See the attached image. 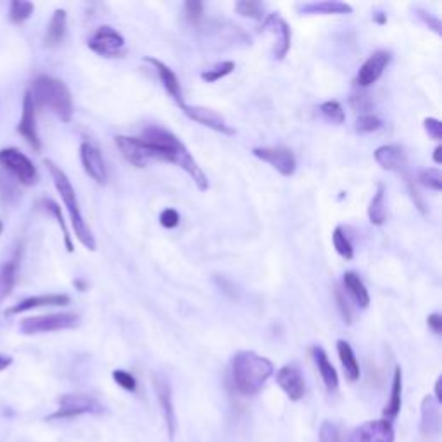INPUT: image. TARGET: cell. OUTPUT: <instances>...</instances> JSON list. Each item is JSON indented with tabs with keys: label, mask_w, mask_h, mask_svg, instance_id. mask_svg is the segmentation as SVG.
Instances as JSON below:
<instances>
[{
	"label": "cell",
	"mask_w": 442,
	"mask_h": 442,
	"mask_svg": "<svg viewBox=\"0 0 442 442\" xmlns=\"http://www.w3.org/2000/svg\"><path fill=\"white\" fill-rule=\"evenodd\" d=\"M263 31H269V34H273V36L277 38L275 51H273L275 59H284L290 51V42H292V31H290L287 21H285L280 14L273 12V14H268L264 18Z\"/></svg>",
	"instance_id": "12"
},
{
	"label": "cell",
	"mask_w": 442,
	"mask_h": 442,
	"mask_svg": "<svg viewBox=\"0 0 442 442\" xmlns=\"http://www.w3.org/2000/svg\"><path fill=\"white\" fill-rule=\"evenodd\" d=\"M375 21H376V23H380V24H384V23L387 21L386 14H379V16H375Z\"/></svg>",
	"instance_id": "51"
},
{
	"label": "cell",
	"mask_w": 442,
	"mask_h": 442,
	"mask_svg": "<svg viewBox=\"0 0 442 442\" xmlns=\"http://www.w3.org/2000/svg\"><path fill=\"white\" fill-rule=\"evenodd\" d=\"M45 206H47V210L52 212V215L56 216V220L59 221V227H61V230H63V237H64V244H66V249H68V252H73L75 251V249H73V242H71V237H69V232H68V227H66V221H64V218H63V211H61V207L57 206V204L54 202V200H51V199H47L45 200Z\"/></svg>",
	"instance_id": "37"
},
{
	"label": "cell",
	"mask_w": 442,
	"mask_h": 442,
	"mask_svg": "<svg viewBox=\"0 0 442 442\" xmlns=\"http://www.w3.org/2000/svg\"><path fill=\"white\" fill-rule=\"evenodd\" d=\"M320 442H342L341 432L332 421H323L320 427Z\"/></svg>",
	"instance_id": "42"
},
{
	"label": "cell",
	"mask_w": 442,
	"mask_h": 442,
	"mask_svg": "<svg viewBox=\"0 0 442 442\" xmlns=\"http://www.w3.org/2000/svg\"><path fill=\"white\" fill-rule=\"evenodd\" d=\"M125 38L110 26H99L88 38V48L102 57H121Z\"/></svg>",
	"instance_id": "9"
},
{
	"label": "cell",
	"mask_w": 442,
	"mask_h": 442,
	"mask_svg": "<svg viewBox=\"0 0 442 442\" xmlns=\"http://www.w3.org/2000/svg\"><path fill=\"white\" fill-rule=\"evenodd\" d=\"M34 9H35V6L31 2H24V0H14V2L11 4L9 19L16 24L24 23L31 14H34Z\"/></svg>",
	"instance_id": "33"
},
{
	"label": "cell",
	"mask_w": 442,
	"mask_h": 442,
	"mask_svg": "<svg viewBox=\"0 0 442 442\" xmlns=\"http://www.w3.org/2000/svg\"><path fill=\"white\" fill-rule=\"evenodd\" d=\"M18 132L26 138V142L34 147L35 150L42 149V142L38 138V132H36V118H35V104L31 99L30 92H26L23 99V114L21 121H19Z\"/></svg>",
	"instance_id": "18"
},
{
	"label": "cell",
	"mask_w": 442,
	"mask_h": 442,
	"mask_svg": "<svg viewBox=\"0 0 442 442\" xmlns=\"http://www.w3.org/2000/svg\"><path fill=\"white\" fill-rule=\"evenodd\" d=\"M354 128L358 133H371L376 132L379 128H382V121L380 118H376L375 114H361L354 123Z\"/></svg>",
	"instance_id": "38"
},
{
	"label": "cell",
	"mask_w": 442,
	"mask_h": 442,
	"mask_svg": "<svg viewBox=\"0 0 442 442\" xmlns=\"http://www.w3.org/2000/svg\"><path fill=\"white\" fill-rule=\"evenodd\" d=\"M180 109L187 114L190 120L200 123V125L207 126V128L215 130V132L223 133V135H235V130L230 125H227V121L220 116L218 113H215L212 109L200 108V106H187L182 104Z\"/></svg>",
	"instance_id": "17"
},
{
	"label": "cell",
	"mask_w": 442,
	"mask_h": 442,
	"mask_svg": "<svg viewBox=\"0 0 442 442\" xmlns=\"http://www.w3.org/2000/svg\"><path fill=\"white\" fill-rule=\"evenodd\" d=\"M235 11L244 18L256 19V21H263L264 18V6L261 2H255V0H240L235 2Z\"/></svg>",
	"instance_id": "32"
},
{
	"label": "cell",
	"mask_w": 442,
	"mask_h": 442,
	"mask_svg": "<svg viewBox=\"0 0 442 442\" xmlns=\"http://www.w3.org/2000/svg\"><path fill=\"white\" fill-rule=\"evenodd\" d=\"M332 240H334V247L339 256H342L344 259H347V261L353 259V256H354L353 244H351V240L347 239L346 232L342 230V227L335 228L334 235H332Z\"/></svg>",
	"instance_id": "31"
},
{
	"label": "cell",
	"mask_w": 442,
	"mask_h": 442,
	"mask_svg": "<svg viewBox=\"0 0 442 442\" xmlns=\"http://www.w3.org/2000/svg\"><path fill=\"white\" fill-rule=\"evenodd\" d=\"M45 166H47L48 171H51V177L52 180H54V185L57 188V192H59V195L64 200V206H66V210L69 212V218H71V225H73V230H75L76 233V239L80 240V242L83 244L88 251H96L97 249L96 237H93V233L92 230H90L87 221H85L83 215H81L80 204H78V199H76V192H75V188H73L71 182H69V178L66 177V173H64L59 166L54 165V163L48 161V159H45Z\"/></svg>",
	"instance_id": "4"
},
{
	"label": "cell",
	"mask_w": 442,
	"mask_h": 442,
	"mask_svg": "<svg viewBox=\"0 0 442 442\" xmlns=\"http://www.w3.org/2000/svg\"><path fill=\"white\" fill-rule=\"evenodd\" d=\"M391 59H392V56L389 51H376L368 57L365 63H363V66L359 68L358 78H356L359 87L368 88V87H371L375 81H379V78L382 76L384 71H386V68L389 66V63H391Z\"/></svg>",
	"instance_id": "15"
},
{
	"label": "cell",
	"mask_w": 442,
	"mask_h": 442,
	"mask_svg": "<svg viewBox=\"0 0 442 442\" xmlns=\"http://www.w3.org/2000/svg\"><path fill=\"white\" fill-rule=\"evenodd\" d=\"M16 272H18V263L16 261H9V263L2 264V268H0V301L9 296L12 287H14Z\"/></svg>",
	"instance_id": "30"
},
{
	"label": "cell",
	"mask_w": 442,
	"mask_h": 442,
	"mask_svg": "<svg viewBox=\"0 0 442 442\" xmlns=\"http://www.w3.org/2000/svg\"><path fill=\"white\" fill-rule=\"evenodd\" d=\"M337 353H339V358H341L344 374H346L347 380H351V382H356V380H359L361 370H359V363H358V359H356L354 351H353V347H351V344L346 342V341H339L337 342Z\"/></svg>",
	"instance_id": "28"
},
{
	"label": "cell",
	"mask_w": 442,
	"mask_h": 442,
	"mask_svg": "<svg viewBox=\"0 0 442 442\" xmlns=\"http://www.w3.org/2000/svg\"><path fill=\"white\" fill-rule=\"evenodd\" d=\"M311 354H313L314 365H317L318 371H320V376H322L323 384H325L327 391H329L332 394V392H335L339 389L337 371H335V368L330 363L329 356H327L323 347H318V346L313 347V349H311Z\"/></svg>",
	"instance_id": "23"
},
{
	"label": "cell",
	"mask_w": 442,
	"mask_h": 442,
	"mask_svg": "<svg viewBox=\"0 0 442 442\" xmlns=\"http://www.w3.org/2000/svg\"><path fill=\"white\" fill-rule=\"evenodd\" d=\"M418 182L423 187L431 188V190L441 192L442 188V175L437 168H427V170H421L418 173Z\"/></svg>",
	"instance_id": "36"
},
{
	"label": "cell",
	"mask_w": 442,
	"mask_h": 442,
	"mask_svg": "<svg viewBox=\"0 0 442 442\" xmlns=\"http://www.w3.org/2000/svg\"><path fill=\"white\" fill-rule=\"evenodd\" d=\"M427 323H428V327H431V329H432L433 334H437V335L442 334V317H441L439 313L428 314Z\"/></svg>",
	"instance_id": "47"
},
{
	"label": "cell",
	"mask_w": 442,
	"mask_h": 442,
	"mask_svg": "<svg viewBox=\"0 0 442 442\" xmlns=\"http://www.w3.org/2000/svg\"><path fill=\"white\" fill-rule=\"evenodd\" d=\"M142 138H144L145 142H149V144L166 150V153L171 155V163L182 168L188 177L194 180V183L199 187V190H207V188H210L207 177L204 175V171L200 170V166L194 159V155L188 153L185 144L180 140L177 135L171 133L170 130L161 128V126H149V128L144 130Z\"/></svg>",
	"instance_id": "2"
},
{
	"label": "cell",
	"mask_w": 442,
	"mask_h": 442,
	"mask_svg": "<svg viewBox=\"0 0 442 442\" xmlns=\"http://www.w3.org/2000/svg\"><path fill=\"white\" fill-rule=\"evenodd\" d=\"M113 379H114V382H116L120 387L125 389V391H130V392L137 391V380H135V376L132 374H128V371L114 370Z\"/></svg>",
	"instance_id": "40"
},
{
	"label": "cell",
	"mask_w": 442,
	"mask_h": 442,
	"mask_svg": "<svg viewBox=\"0 0 442 442\" xmlns=\"http://www.w3.org/2000/svg\"><path fill=\"white\" fill-rule=\"evenodd\" d=\"M2 228H4V227H2V221H0V233H2Z\"/></svg>",
	"instance_id": "53"
},
{
	"label": "cell",
	"mask_w": 442,
	"mask_h": 442,
	"mask_svg": "<svg viewBox=\"0 0 442 442\" xmlns=\"http://www.w3.org/2000/svg\"><path fill=\"white\" fill-rule=\"evenodd\" d=\"M185 16L192 24H197L204 16V4L199 0H188L185 2Z\"/></svg>",
	"instance_id": "41"
},
{
	"label": "cell",
	"mask_w": 442,
	"mask_h": 442,
	"mask_svg": "<svg viewBox=\"0 0 442 442\" xmlns=\"http://www.w3.org/2000/svg\"><path fill=\"white\" fill-rule=\"evenodd\" d=\"M80 325V317L76 313H52L40 314V317L24 318L19 325V330L24 335L48 334V332L76 329Z\"/></svg>",
	"instance_id": "6"
},
{
	"label": "cell",
	"mask_w": 442,
	"mask_h": 442,
	"mask_svg": "<svg viewBox=\"0 0 442 442\" xmlns=\"http://www.w3.org/2000/svg\"><path fill=\"white\" fill-rule=\"evenodd\" d=\"M12 365V358L11 356L0 354V371H4L6 368H9Z\"/></svg>",
	"instance_id": "48"
},
{
	"label": "cell",
	"mask_w": 442,
	"mask_h": 442,
	"mask_svg": "<svg viewBox=\"0 0 442 442\" xmlns=\"http://www.w3.org/2000/svg\"><path fill=\"white\" fill-rule=\"evenodd\" d=\"M68 28V14L64 9H57L52 14L51 23L47 26V34H45V47H57L66 36Z\"/></svg>",
	"instance_id": "26"
},
{
	"label": "cell",
	"mask_w": 442,
	"mask_h": 442,
	"mask_svg": "<svg viewBox=\"0 0 442 442\" xmlns=\"http://www.w3.org/2000/svg\"><path fill=\"white\" fill-rule=\"evenodd\" d=\"M159 221H161V227L165 228H177L178 223H180V215L177 210H171V207H168V210H165L161 212V216H159Z\"/></svg>",
	"instance_id": "44"
},
{
	"label": "cell",
	"mask_w": 442,
	"mask_h": 442,
	"mask_svg": "<svg viewBox=\"0 0 442 442\" xmlns=\"http://www.w3.org/2000/svg\"><path fill=\"white\" fill-rule=\"evenodd\" d=\"M252 154L261 161L268 163L284 177H292L296 171V155L287 147H256L252 149Z\"/></svg>",
	"instance_id": "10"
},
{
	"label": "cell",
	"mask_w": 442,
	"mask_h": 442,
	"mask_svg": "<svg viewBox=\"0 0 442 442\" xmlns=\"http://www.w3.org/2000/svg\"><path fill=\"white\" fill-rule=\"evenodd\" d=\"M441 384H442V376H439V379H437V382H436V399L437 403H442V394H441Z\"/></svg>",
	"instance_id": "49"
},
{
	"label": "cell",
	"mask_w": 442,
	"mask_h": 442,
	"mask_svg": "<svg viewBox=\"0 0 442 442\" xmlns=\"http://www.w3.org/2000/svg\"><path fill=\"white\" fill-rule=\"evenodd\" d=\"M335 301H337L339 311H341V314H342V320L346 322L347 325H351V323H353V311H351V306H349V302H347L346 294H344L341 287H337V285H335Z\"/></svg>",
	"instance_id": "39"
},
{
	"label": "cell",
	"mask_w": 442,
	"mask_h": 442,
	"mask_svg": "<svg viewBox=\"0 0 442 442\" xmlns=\"http://www.w3.org/2000/svg\"><path fill=\"white\" fill-rule=\"evenodd\" d=\"M277 384L287 394L290 401H301L306 394V380L301 368L294 363L282 366L277 371Z\"/></svg>",
	"instance_id": "14"
},
{
	"label": "cell",
	"mask_w": 442,
	"mask_h": 442,
	"mask_svg": "<svg viewBox=\"0 0 442 442\" xmlns=\"http://www.w3.org/2000/svg\"><path fill=\"white\" fill-rule=\"evenodd\" d=\"M273 371V363L264 356L256 354L255 351H240L232 359L233 386L242 396L257 394Z\"/></svg>",
	"instance_id": "1"
},
{
	"label": "cell",
	"mask_w": 442,
	"mask_h": 442,
	"mask_svg": "<svg viewBox=\"0 0 442 442\" xmlns=\"http://www.w3.org/2000/svg\"><path fill=\"white\" fill-rule=\"evenodd\" d=\"M35 108H45L56 114L61 121L68 123L73 118V97L66 83L57 78L40 75L30 90Z\"/></svg>",
	"instance_id": "3"
},
{
	"label": "cell",
	"mask_w": 442,
	"mask_h": 442,
	"mask_svg": "<svg viewBox=\"0 0 442 442\" xmlns=\"http://www.w3.org/2000/svg\"><path fill=\"white\" fill-rule=\"evenodd\" d=\"M375 161L379 163L384 170L394 171V173H403L406 175V155L401 145L391 144V145H382L375 150Z\"/></svg>",
	"instance_id": "20"
},
{
	"label": "cell",
	"mask_w": 442,
	"mask_h": 442,
	"mask_svg": "<svg viewBox=\"0 0 442 442\" xmlns=\"http://www.w3.org/2000/svg\"><path fill=\"white\" fill-rule=\"evenodd\" d=\"M75 285H76V287H80V290H85V284H83V282L76 280V282H75Z\"/></svg>",
	"instance_id": "52"
},
{
	"label": "cell",
	"mask_w": 442,
	"mask_h": 442,
	"mask_svg": "<svg viewBox=\"0 0 442 442\" xmlns=\"http://www.w3.org/2000/svg\"><path fill=\"white\" fill-rule=\"evenodd\" d=\"M320 113L327 120L335 123V125H342L346 121V113H344L342 106L337 101H327L320 106Z\"/></svg>",
	"instance_id": "35"
},
{
	"label": "cell",
	"mask_w": 442,
	"mask_h": 442,
	"mask_svg": "<svg viewBox=\"0 0 442 442\" xmlns=\"http://www.w3.org/2000/svg\"><path fill=\"white\" fill-rule=\"evenodd\" d=\"M420 432L425 439L437 437L441 432V409L439 403L432 396H425L421 401V421Z\"/></svg>",
	"instance_id": "19"
},
{
	"label": "cell",
	"mask_w": 442,
	"mask_h": 442,
	"mask_svg": "<svg viewBox=\"0 0 442 442\" xmlns=\"http://www.w3.org/2000/svg\"><path fill=\"white\" fill-rule=\"evenodd\" d=\"M416 12H420V18L423 19L425 23L428 24V28H432L433 31H436L437 35H442V24H441V21L437 18H433L432 14H428V12H425V11H420V9H416Z\"/></svg>",
	"instance_id": "46"
},
{
	"label": "cell",
	"mask_w": 442,
	"mask_h": 442,
	"mask_svg": "<svg viewBox=\"0 0 442 442\" xmlns=\"http://www.w3.org/2000/svg\"><path fill=\"white\" fill-rule=\"evenodd\" d=\"M342 284L359 308H368V306H370V294H368L365 284H363V280L359 278L358 273L354 272L344 273Z\"/></svg>",
	"instance_id": "27"
},
{
	"label": "cell",
	"mask_w": 442,
	"mask_h": 442,
	"mask_svg": "<svg viewBox=\"0 0 442 442\" xmlns=\"http://www.w3.org/2000/svg\"><path fill=\"white\" fill-rule=\"evenodd\" d=\"M423 128H425V132L428 133V137L432 138V140L441 142L442 123L439 120H436V118H427V120L423 121Z\"/></svg>",
	"instance_id": "43"
},
{
	"label": "cell",
	"mask_w": 442,
	"mask_h": 442,
	"mask_svg": "<svg viewBox=\"0 0 442 442\" xmlns=\"http://www.w3.org/2000/svg\"><path fill=\"white\" fill-rule=\"evenodd\" d=\"M441 154H442V147L437 145L436 150H433V163H436V165H441V163H442Z\"/></svg>",
	"instance_id": "50"
},
{
	"label": "cell",
	"mask_w": 442,
	"mask_h": 442,
	"mask_svg": "<svg viewBox=\"0 0 442 442\" xmlns=\"http://www.w3.org/2000/svg\"><path fill=\"white\" fill-rule=\"evenodd\" d=\"M0 166L11 171L23 185H34L38 182V171H36L31 159L14 147L0 150Z\"/></svg>",
	"instance_id": "8"
},
{
	"label": "cell",
	"mask_w": 442,
	"mask_h": 442,
	"mask_svg": "<svg viewBox=\"0 0 442 442\" xmlns=\"http://www.w3.org/2000/svg\"><path fill=\"white\" fill-rule=\"evenodd\" d=\"M403 371L401 366H396L394 379H392V389H391V399L384 408V420L392 421L398 418L401 411V404H403Z\"/></svg>",
	"instance_id": "25"
},
{
	"label": "cell",
	"mask_w": 442,
	"mask_h": 442,
	"mask_svg": "<svg viewBox=\"0 0 442 442\" xmlns=\"http://www.w3.org/2000/svg\"><path fill=\"white\" fill-rule=\"evenodd\" d=\"M297 11L302 14H351L353 7L339 0H322V2H308L297 6Z\"/></svg>",
	"instance_id": "24"
},
{
	"label": "cell",
	"mask_w": 442,
	"mask_h": 442,
	"mask_svg": "<svg viewBox=\"0 0 442 442\" xmlns=\"http://www.w3.org/2000/svg\"><path fill=\"white\" fill-rule=\"evenodd\" d=\"M368 218H370L371 225H376V227H382L387 221L386 190H384V185H379L375 197L371 199L370 207H368Z\"/></svg>",
	"instance_id": "29"
},
{
	"label": "cell",
	"mask_w": 442,
	"mask_h": 442,
	"mask_svg": "<svg viewBox=\"0 0 442 442\" xmlns=\"http://www.w3.org/2000/svg\"><path fill=\"white\" fill-rule=\"evenodd\" d=\"M394 427L387 420L365 421L351 433L353 442H394Z\"/></svg>",
	"instance_id": "13"
},
{
	"label": "cell",
	"mask_w": 442,
	"mask_h": 442,
	"mask_svg": "<svg viewBox=\"0 0 442 442\" xmlns=\"http://www.w3.org/2000/svg\"><path fill=\"white\" fill-rule=\"evenodd\" d=\"M144 61L155 69V73H158V76H159V81H161L163 87L166 88V92L170 93L171 99L177 102L178 108L182 104H185V102H183V96H182V87H180V81H178L177 75L173 73V69H170L165 63H163V61L154 59V57L147 56L144 57Z\"/></svg>",
	"instance_id": "21"
},
{
	"label": "cell",
	"mask_w": 442,
	"mask_h": 442,
	"mask_svg": "<svg viewBox=\"0 0 442 442\" xmlns=\"http://www.w3.org/2000/svg\"><path fill=\"white\" fill-rule=\"evenodd\" d=\"M349 102L356 110H361V113H365V114H366V110L371 108V102L368 101V97L365 96V93H359V96H356L354 93V96H351Z\"/></svg>",
	"instance_id": "45"
},
{
	"label": "cell",
	"mask_w": 442,
	"mask_h": 442,
	"mask_svg": "<svg viewBox=\"0 0 442 442\" xmlns=\"http://www.w3.org/2000/svg\"><path fill=\"white\" fill-rule=\"evenodd\" d=\"M153 384H154V391L155 396H158L159 406H161L163 418H165L166 428H168V436L170 439H175V433H177V415H175V408H173V396H171V386L168 382L166 376L161 375H154L153 376Z\"/></svg>",
	"instance_id": "11"
},
{
	"label": "cell",
	"mask_w": 442,
	"mask_h": 442,
	"mask_svg": "<svg viewBox=\"0 0 442 442\" xmlns=\"http://www.w3.org/2000/svg\"><path fill=\"white\" fill-rule=\"evenodd\" d=\"M80 159L83 170L87 171V175L92 180H96L97 183L104 185L108 182V168H106L104 158H102L101 150L96 145L90 144V142H83L80 145Z\"/></svg>",
	"instance_id": "16"
},
{
	"label": "cell",
	"mask_w": 442,
	"mask_h": 442,
	"mask_svg": "<svg viewBox=\"0 0 442 442\" xmlns=\"http://www.w3.org/2000/svg\"><path fill=\"white\" fill-rule=\"evenodd\" d=\"M233 69H235V63H233V61H223V63H218L211 69L202 71L200 78H202L204 81H207V83H215V81L221 80V78L230 75Z\"/></svg>",
	"instance_id": "34"
},
{
	"label": "cell",
	"mask_w": 442,
	"mask_h": 442,
	"mask_svg": "<svg viewBox=\"0 0 442 442\" xmlns=\"http://www.w3.org/2000/svg\"><path fill=\"white\" fill-rule=\"evenodd\" d=\"M66 304H69V297L64 296V294H45V296L24 299V301L19 302V304L7 309V314L26 313V311L43 308V306H66Z\"/></svg>",
	"instance_id": "22"
},
{
	"label": "cell",
	"mask_w": 442,
	"mask_h": 442,
	"mask_svg": "<svg viewBox=\"0 0 442 442\" xmlns=\"http://www.w3.org/2000/svg\"><path fill=\"white\" fill-rule=\"evenodd\" d=\"M104 406L96 398L87 394H64L59 398V409L47 416V420H68L80 415H101Z\"/></svg>",
	"instance_id": "7"
},
{
	"label": "cell",
	"mask_w": 442,
	"mask_h": 442,
	"mask_svg": "<svg viewBox=\"0 0 442 442\" xmlns=\"http://www.w3.org/2000/svg\"><path fill=\"white\" fill-rule=\"evenodd\" d=\"M114 142H116V147L120 149L123 158L135 168H145L149 163L154 161L171 163V155L166 150L149 144L142 137L138 138L128 137V135H116Z\"/></svg>",
	"instance_id": "5"
}]
</instances>
